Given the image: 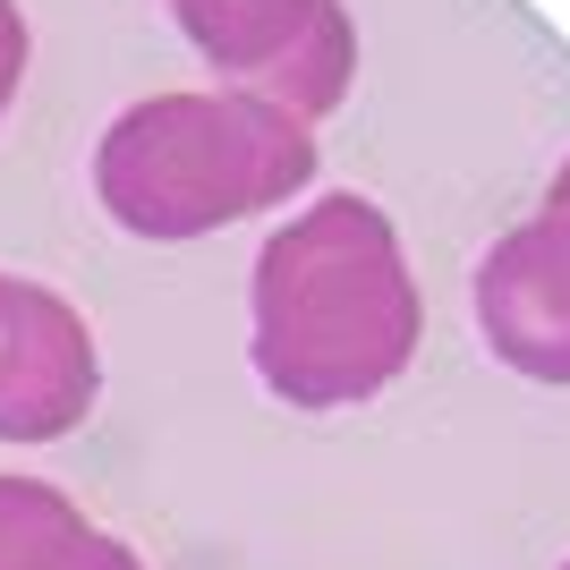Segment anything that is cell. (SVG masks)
Listing matches in <instances>:
<instances>
[{"mask_svg": "<svg viewBox=\"0 0 570 570\" xmlns=\"http://www.w3.org/2000/svg\"><path fill=\"white\" fill-rule=\"evenodd\" d=\"M417 282L375 196H315L264 238L247 282V357L282 409H357L417 357Z\"/></svg>", "mask_w": 570, "mask_h": 570, "instance_id": "1", "label": "cell"}, {"mask_svg": "<svg viewBox=\"0 0 570 570\" xmlns=\"http://www.w3.org/2000/svg\"><path fill=\"white\" fill-rule=\"evenodd\" d=\"M315 179V128L230 86L145 95L102 128L95 196L128 238H205L247 214H273Z\"/></svg>", "mask_w": 570, "mask_h": 570, "instance_id": "2", "label": "cell"}, {"mask_svg": "<svg viewBox=\"0 0 570 570\" xmlns=\"http://www.w3.org/2000/svg\"><path fill=\"white\" fill-rule=\"evenodd\" d=\"M170 18L205 69L230 77V95L273 102L298 128L350 102L357 35L341 0H170Z\"/></svg>", "mask_w": 570, "mask_h": 570, "instance_id": "3", "label": "cell"}, {"mask_svg": "<svg viewBox=\"0 0 570 570\" xmlns=\"http://www.w3.org/2000/svg\"><path fill=\"white\" fill-rule=\"evenodd\" d=\"M476 333L528 383H570V163L553 170L546 205L476 256Z\"/></svg>", "mask_w": 570, "mask_h": 570, "instance_id": "4", "label": "cell"}, {"mask_svg": "<svg viewBox=\"0 0 570 570\" xmlns=\"http://www.w3.org/2000/svg\"><path fill=\"white\" fill-rule=\"evenodd\" d=\"M102 401L95 324L60 289L0 273V443H60Z\"/></svg>", "mask_w": 570, "mask_h": 570, "instance_id": "5", "label": "cell"}, {"mask_svg": "<svg viewBox=\"0 0 570 570\" xmlns=\"http://www.w3.org/2000/svg\"><path fill=\"white\" fill-rule=\"evenodd\" d=\"M86 511L43 476H0V570H60L86 546Z\"/></svg>", "mask_w": 570, "mask_h": 570, "instance_id": "6", "label": "cell"}, {"mask_svg": "<svg viewBox=\"0 0 570 570\" xmlns=\"http://www.w3.org/2000/svg\"><path fill=\"white\" fill-rule=\"evenodd\" d=\"M26 86V18H18V0H0V111L18 102Z\"/></svg>", "mask_w": 570, "mask_h": 570, "instance_id": "7", "label": "cell"}, {"mask_svg": "<svg viewBox=\"0 0 570 570\" xmlns=\"http://www.w3.org/2000/svg\"><path fill=\"white\" fill-rule=\"evenodd\" d=\"M60 570H145V562H137V553H128V546H119V537H102V528H86V546H77V553H69V562H60Z\"/></svg>", "mask_w": 570, "mask_h": 570, "instance_id": "8", "label": "cell"}, {"mask_svg": "<svg viewBox=\"0 0 570 570\" xmlns=\"http://www.w3.org/2000/svg\"><path fill=\"white\" fill-rule=\"evenodd\" d=\"M562 570H570V562H562Z\"/></svg>", "mask_w": 570, "mask_h": 570, "instance_id": "9", "label": "cell"}]
</instances>
